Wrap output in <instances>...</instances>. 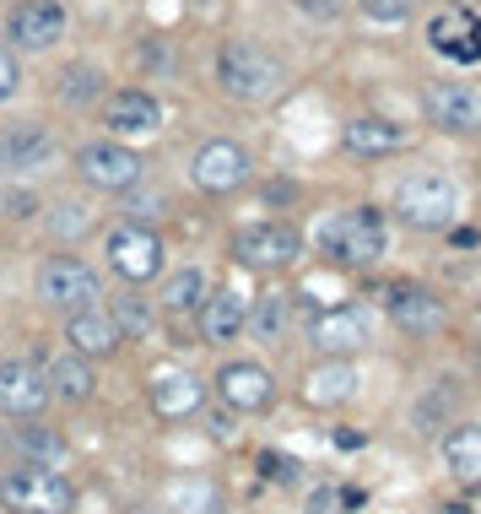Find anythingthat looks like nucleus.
Here are the masks:
<instances>
[{"label":"nucleus","instance_id":"obj_24","mask_svg":"<svg viewBox=\"0 0 481 514\" xmlns=\"http://www.w3.org/2000/svg\"><path fill=\"white\" fill-rule=\"evenodd\" d=\"M44 385H49V395H60V401H87L92 385H98V374H92L87 358H76V352H60V358L44 363Z\"/></svg>","mask_w":481,"mask_h":514},{"label":"nucleus","instance_id":"obj_42","mask_svg":"<svg viewBox=\"0 0 481 514\" xmlns=\"http://www.w3.org/2000/svg\"><path fill=\"white\" fill-rule=\"evenodd\" d=\"M341 504H346V509H363V504H368V493H363V487H346Z\"/></svg>","mask_w":481,"mask_h":514},{"label":"nucleus","instance_id":"obj_29","mask_svg":"<svg viewBox=\"0 0 481 514\" xmlns=\"http://www.w3.org/2000/svg\"><path fill=\"white\" fill-rule=\"evenodd\" d=\"M244 331H255L260 341H276L287 331V298L282 293H265V298H249V320Z\"/></svg>","mask_w":481,"mask_h":514},{"label":"nucleus","instance_id":"obj_43","mask_svg":"<svg viewBox=\"0 0 481 514\" xmlns=\"http://www.w3.org/2000/svg\"><path fill=\"white\" fill-rule=\"evenodd\" d=\"M0 444H6V433H0Z\"/></svg>","mask_w":481,"mask_h":514},{"label":"nucleus","instance_id":"obj_20","mask_svg":"<svg viewBox=\"0 0 481 514\" xmlns=\"http://www.w3.org/2000/svg\"><path fill=\"white\" fill-rule=\"evenodd\" d=\"M390 320L406 336H438L444 331V298H433L427 287H390Z\"/></svg>","mask_w":481,"mask_h":514},{"label":"nucleus","instance_id":"obj_13","mask_svg":"<svg viewBox=\"0 0 481 514\" xmlns=\"http://www.w3.org/2000/svg\"><path fill=\"white\" fill-rule=\"evenodd\" d=\"M49 406L44 368L33 358H0V412L6 417H38Z\"/></svg>","mask_w":481,"mask_h":514},{"label":"nucleus","instance_id":"obj_35","mask_svg":"<svg viewBox=\"0 0 481 514\" xmlns=\"http://www.w3.org/2000/svg\"><path fill=\"white\" fill-rule=\"evenodd\" d=\"M260 471H265L271 482H292V477H298V460H287V455H271V450H265V455H260Z\"/></svg>","mask_w":481,"mask_h":514},{"label":"nucleus","instance_id":"obj_33","mask_svg":"<svg viewBox=\"0 0 481 514\" xmlns=\"http://www.w3.org/2000/svg\"><path fill=\"white\" fill-rule=\"evenodd\" d=\"M373 22H406L411 17V0H357Z\"/></svg>","mask_w":481,"mask_h":514},{"label":"nucleus","instance_id":"obj_7","mask_svg":"<svg viewBox=\"0 0 481 514\" xmlns=\"http://www.w3.org/2000/svg\"><path fill=\"white\" fill-rule=\"evenodd\" d=\"M60 157V141L49 125L38 120H17V125H0V168L17 179H33L44 174V168H55Z\"/></svg>","mask_w":481,"mask_h":514},{"label":"nucleus","instance_id":"obj_22","mask_svg":"<svg viewBox=\"0 0 481 514\" xmlns=\"http://www.w3.org/2000/svg\"><path fill=\"white\" fill-rule=\"evenodd\" d=\"M357 395V368L346 358H325L309 368V379H303V401L309 406H341Z\"/></svg>","mask_w":481,"mask_h":514},{"label":"nucleus","instance_id":"obj_5","mask_svg":"<svg viewBox=\"0 0 481 514\" xmlns=\"http://www.w3.org/2000/svg\"><path fill=\"white\" fill-rule=\"evenodd\" d=\"M454 206H460V195H454V184L444 174H411L395 190V217L406 222V228H422V233L449 228Z\"/></svg>","mask_w":481,"mask_h":514},{"label":"nucleus","instance_id":"obj_14","mask_svg":"<svg viewBox=\"0 0 481 514\" xmlns=\"http://www.w3.org/2000/svg\"><path fill=\"white\" fill-rule=\"evenodd\" d=\"M217 395L227 412H265L276 401V379L260 363H222L217 368Z\"/></svg>","mask_w":481,"mask_h":514},{"label":"nucleus","instance_id":"obj_3","mask_svg":"<svg viewBox=\"0 0 481 514\" xmlns=\"http://www.w3.org/2000/svg\"><path fill=\"white\" fill-rule=\"evenodd\" d=\"M384 239H390V233H384V217L373 212V206L341 212L319 228V249H325L330 260H341V266H373V260L384 255Z\"/></svg>","mask_w":481,"mask_h":514},{"label":"nucleus","instance_id":"obj_9","mask_svg":"<svg viewBox=\"0 0 481 514\" xmlns=\"http://www.w3.org/2000/svg\"><path fill=\"white\" fill-rule=\"evenodd\" d=\"M103 249H109V266L125 276V282H136V287L163 271V239H157L152 228H141V222H119Z\"/></svg>","mask_w":481,"mask_h":514},{"label":"nucleus","instance_id":"obj_2","mask_svg":"<svg viewBox=\"0 0 481 514\" xmlns=\"http://www.w3.org/2000/svg\"><path fill=\"white\" fill-rule=\"evenodd\" d=\"M76 487L55 466H11L0 471V509L11 514H71Z\"/></svg>","mask_w":481,"mask_h":514},{"label":"nucleus","instance_id":"obj_4","mask_svg":"<svg viewBox=\"0 0 481 514\" xmlns=\"http://www.w3.org/2000/svg\"><path fill=\"white\" fill-rule=\"evenodd\" d=\"M33 293H38V303H49V309L76 314V309H92V303L103 298V282H98V271H92L87 260L49 255L33 276Z\"/></svg>","mask_w":481,"mask_h":514},{"label":"nucleus","instance_id":"obj_15","mask_svg":"<svg viewBox=\"0 0 481 514\" xmlns=\"http://www.w3.org/2000/svg\"><path fill=\"white\" fill-rule=\"evenodd\" d=\"M103 125L114 130V141L157 136V130H163V103H157L152 92H141V87H125V92H114V98H109Z\"/></svg>","mask_w":481,"mask_h":514},{"label":"nucleus","instance_id":"obj_28","mask_svg":"<svg viewBox=\"0 0 481 514\" xmlns=\"http://www.w3.org/2000/svg\"><path fill=\"white\" fill-rule=\"evenodd\" d=\"M460 406V385L454 379H438L433 390L417 401V412H411V423H417V433H433L438 423H449V412Z\"/></svg>","mask_w":481,"mask_h":514},{"label":"nucleus","instance_id":"obj_1","mask_svg":"<svg viewBox=\"0 0 481 514\" xmlns=\"http://www.w3.org/2000/svg\"><path fill=\"white\" fill-rule=\"evenodd\" d=\"M217 82H222L227 98H238V103H271L276 92L287 87V65L276 60L271 49H260L255 38H233L217 55Z\"/></svg>","mask_w":481,"mask_h":514},{"label":"nucleus","instance_id":"obj_31","mask_svg":"<svg viewBox=\"0 0 481 514\" xmlns=\"http://www.w3.org/2000/svg\"><path fill=\"white\" fill-rule=\"evenodd\" d=\"M109 314H114L119 336H136L141 341L146 331H152V303H146V298H114Z\"/></svg>","mask_w":481,"mask_h":514},{"label":"nucleus","instance_id":"obj_30","mask_svg":"<svg viewBox=\"0 0 481 514\" xmlns=\"http://www.w3.org/2000/svg\"><path fill=\"white\" fill-rule=\"evenodd\" d=\"M173 514H222V493L211 482H179L173 487Z\"/></svg>","mask_w":481,"mask_h":514},{"label":"nucleus","instance_id":"obj_41","mask_svg":"<svg viewBox=\"0 0 481 514\" xmlns=\"http://www.w3.org/2000/svg\"><path fill=\"white\" fill-rule=\"evenodd\" d=\"M454 244H460V249H476L481 233H476V228H454Z\"/></svg>","mask_w":481,"mask_h":514},{"label":"nucleus","instance_id":"obj_26","mask_svg":"<svg viewBox=\"0 0 481 514\" xmlns=\"http://www.w3.org/2000/svg\"><path fill=\"white\" fill-rule=\"evenodd\" d=\"M6 444H11V460H17V466H55L65 455L55 428H17V433H6Z\"/></svg>","mask_w":481,"mask_h":514},{"label":"nucleus","instance_id":"obj_12","mask_svg":"<svg viewBox=\"0 0 481 514\" xmlns=\"http://www.w3.org/2000/svg\"><path fill=\"white\" fill-rule=\"evenodd\" d=\"M190 174H195V184H200V190H206V195L244 190V184H249V152L238 147V141L217 136V141H206V147L195 152Z\"/></svg>","mask_w":481,"mask_h":514},{"label":"nucleus","instance_id":"obj_16","mask_svg":"<svg viewBox=\"0 0 481 514\" xmlns=\"http://www.w3.org/2000/svg\"><path fill=\"white\" fill-rule=\"evenodd\" d=\"M6 33L17 49H49L65 33V6L60 0H17L6 17Z\"/></svg>","mask_w":481,"mask_h":514},{"label":"nucleus","instance_id":"obj_34","mask_svg":"<svg viewBox=\"0 0 481 514\" xmlns=\"http://www.w3.org/2000/svg\"><path fill=\"white\" fill-rule=\"evenodd\" d=\"M22 87V71H17V55L0 44V103H11V92Z\"/></svg>","mask_w":481,"mask_h":514},{"label":"nucleus","instance_id":"obj_39","mask_svg":"<svg viewBox=\"0 0 481 514\" xmlns=\"http://www.w3.org/2000/svg\"><path fill=\"white\" fill-rule=\"evenodd\" d=\"M211 439H233V412H217V417H211Z\"/></svg>","mask_w":481,"mask_h":514},{"label":"nucleus","instance_id":"obj_38","mask_svg":"<svg viewBox=\"0 0 481 514\" xmlns=\"http://www.w3.org/2000/svg\"><path fill=\"white\" fill-rule=\"evenodd\" d=\"M336 509V493H330V487H319V493L309 498V514H330Z\"/></svg>","mask_w":481,"mask_h":514},{"label":"nucleus","instance_id":"obj_27","mask_svg":"<svg viewBox=\"0 0 481 514\" xmlns=\"http://www.w3.org/2000/svg\"><path fill=\"white\" fill-rule=\"evenodd\" d=\"M200 298H206V276H200V266H184L163 282V309L168 314H195Z\"/></svg>","mask_w":481,"mask_h":514},{"label":"nucleus","instance_id":"obj_32","mask_svg":"<svg viewBox=\"0 0 481 514\" xmlns=\"http://www.w3.org/2000/svg\"><path fill=\"white\" fill-rule=\"evenodd\" d=\"M103 92V76L92 71V65H71V71L60 76V98L65 103H98Z\"/></svg>","mask_w":481,"mask_h":514},{"label":"nucleus","instance_id":"obj_25","mask_svg":"<svg viewBox=\"0 0 481 514\" xmlns=\"http://www.w3.org/2000/svg\"><path fill=\"white\" fill-rule=\"evenodd\" d=\"M444 466L460 482H481V423H460L444 439Z\"/></svg>","mask_w":481,"mask_h":514},{"label":"nucleus","instance_id":"obj_40","mask_svg":"<svg viewBox=\"0 0 481 514\" xmlns=\"http://www.w3.org/2000/svg\"><path fill=\"white\" fill-rule=\"evenodd\" d=\"M336 450H363V433L341 428V433H336Z\"/></svg>","mask_w":481,"mask_h":514},{"label":"nucleus","instance_id":"obj_8","mask_svg":"<svg viewBox=\"0 0 481 514\" xmlns=\"http://www.w3.org/2000/svg\"><path fill=\"white\" fill-rule=\"evenodd\" d=\"M141 152H130L125 141H87L82 152H76V174L92 190H130V184H141Z\"/></svg>","mask_w":481,"mask_h":514},{"label":"nucleus","instance_id":"obj_36","mask_svg":"<svg viewBox=\"0 0 481 514\" xmlns=\"http://www.w3.org/2000/svg\"><path fill=\"white\" fill-rule=\"evenodd\" d=\"M292 6H298L303 17H336V11H341V0H292Z\"/></svg>","mask_w":481,"mask_h":514},{"label":"nucleus","instance_id":"obj_10","mask_svg":"<svg viewBox=\"0 0 481 514\" xmlns=\"http://www.w3.org/2000/svg\"><path fill=\"white\" fill-rule=\"evenodd\" d=\"M233 255L244 260L249 271H282L303 255V239H298V228H287V222H255V228H244L233 239Z\"/></svg>","mask_w":481,"mask_h":514},{"label":"nucleus","instance_id":"obj_37","mask_svg":"<svg viewBox=\"0 0 481 514\" xmlns=\"http://www.w3.org/2000/svg\"><path fill=\"white\" fill-rule=\"evenodd\" d=\"M82 228H87L82 206H60V233H82Z\"/></svg>","mask_w":481,"mask_h":514},{"label":"nucleus","instance_id":"obj_6","mask_svg":"<svg viewBox=\"0 0 481 514\" xmlns=\"http://www.w3.org/2000/svg\"><path fill=\"white\" fill-rule=\"evenodd\" d=\"M303 336H309V347L325 352V358H346V352H357L373 336V309L368 303H330V309L309 314Z\"/></svg>","mask_w":481,"mask_h":514},{"label":"nucleus","instance_id":"obj_44","mask_svg":"<svg viewBox=\"0 0 481 514\" xmlns=\"http://www.w3.org/2000/svg\"><path fill=\"white\" fill-rule=\"evenodd\" d=\"M476 331H481V320H476Z\"/></svg>","mask_w":481,"mask_h":514},{"label":"nucleus","instance_id":"obj_11","mask_svg":"<svg viewBox=\"0 0 481 514\" xmlns=\"http://www.w3.org/2000/svg\"><path fill=\"white\" fill-rule=\"evenodd\" d=\"M422 109L438 130H454V136H476L481 130V87L471 82H433L422 92Z\"/></svg>","mask_w":481,"mask_h":514},{"label":"nucleus","instance_id":"obj_23","mask_svg":"<svg viewBox=\"0 0 481 514\" xmlns=\"http://www.w3.org/2000/svg\"><path fill=\"white\" fill-rule=\"evenodd\" d=\"M341 147L357 152V157H390L406 147V130L390 125V120H352L341 130Z\"/></svg>","mask_w":481,"mask_h":514},{"label":"nucleus","instance_id":"obj_19","mask_svg":"<svg viewBox=\"0 0 481 514\" xmlns=\"http://www.w3.org/2000/svg\"><path fill=\"white\" fill-rule=\"evenodd\" d=\"M244 320H249V298L238 293V287H217L211 298H200V336H206V347L238 341Z\"/></svg>","mask_w":481,"mask_h":514},{"label":"nucleus","instance_id":"obj_21","mask_svg":"<svg viewBox=\"0 0 481 514\" xmlns=\"http://www.w3.org/2000/svg\"><path fill=\"white\" fill-rule=\"evenodd\" d=\"M200 401H206V390H200V379L184 374V368H163V374L152 379V406H157V417H168V423L195 417Z\"/></svg>","mask_w":481,"mask_h":514},{"label":"nucleus","instance_id":"obj_18","mask_svg":"<svg viewBox=\"0 0 481 514\" xmlns=\"http://www.w3.org/2000/svg\"><path fill=\"white\" fill-rule=\"evenodd\" d=\"M427 44H433L438 55H449V60L476 65L481 60V22H476V11H465V6L438 11L433 28H427Z\"/></svg>","mask_w":481,"mask_h":514},{"label":"nucleus","instance_id":"obj_17","mask_svg":"<svg viewBox=\"0 0 481 514\" xmlns=\"http://www.w3.org/2000/svg\"><path fill=\"white\" fill-rule=\"evenodd\" d=\"M65 341H71V352L76 358H114L119 352V325H114V314L103 309V303H92V309H76V314H65Z\"/></svg>","mask_w":481,"mask_h":514}]
</instances>
